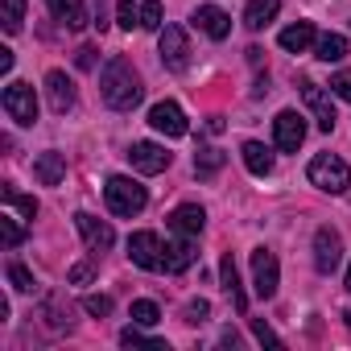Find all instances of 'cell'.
<instances>
[{
    "instance_id": "obj_41",
    "label": "cell",
    "mask_w": 351,
    "mask_h": 351,
    "mask_svg": "<svg viewBox=\"0 0 351 351\" xmlns=\"http://www.w3.org/2000/svg\"><path fill=\"white\" fill-rule=\"evenodd\" d=\"M347 289H351V269H347Z\"/></svg>"
},
{
    "instance_id": "obj_5",
    "label": "cell",
    "mask_w": 351,
    "mask_h": 351,
    "mask_svg": "<svg viewBox=\"0 0 351 351\" xmlns=\"http://www.w3.org/2000/svg\"><path fill=\"white\" fill-rule=\"evenodd\" d=\"M128 256H132V265L145 269V273H161V269H165V248H161V240H157L153 232H132V236H128Z\"/></svg>"
},
{
    "instance_id": "obj_16",
    "label": "cell",
    "mask_w": 351,
    "mask_h": 351,
    "mask_svg": "<svg viewBox=\"0 0 351 351\" xmlns=\"http://www.w3.org/2000/svg\"><path fill=\"white\" fill-rule=\"evenodd\" d=\"M34 178L42 182V186H58L62 178H66V153H42L38 161H34Z\"/></svg>"
},
{
    "instance_id": "obj_10",
    "label": "cell",
    "mask_w": 351,
    "mask_h": 351,
    "mask_svg": "<svg viewBox=\"0 0 351 351\" xmlns=\"http://www.w3.org/2000/svg\"><path fill=\"white\" fill-rule=\"evenodd\" d=\"M149 124L157 128V132H165V136H186V112L173 104V99H161V104H153L149 108Z\"/></svg>"
},
{
    "instance_id": "obj_21",
    "label": "cell",
    "mask_w": 351,
    "mask_h": 351,
    "mask_svg": "<svg viewBox=\"0 0 351 351\" xmlns=\"http://www.w3.org/2000/svg\"><path fill=\"white\" fill-rule=\"evenodd\" d=\"M277 13H281V0H248V9H244V25H248V29H265Z\"/></svg>"
},
{
    "instance_id": "obj_12",
    "label": "cell",
    "mask_w": 351,
    "mask_h": 351,
    "mask_svg": "<svg viewBox=\"0 0 351 351\" xmlns=\"http://www.w3.org/2000/svg\"><path fill=\"white\" fill-rule=\"evenodd\" d=\"M75 228H79V236L87 240V248L99 256V252H108L112 244H116V232L104 223V219H95V215H87V211H79L75 215Z\"/></svg>"
},
{
    "instance_id": "obj_19",
    "label": "cell",
    "mask_w": 351,
    "mask_h": 351,
    "mask_svg": "<svg viewBox=\"0 0 351 351\" xmlns=\"http://www.w3.org/2000/svg\"><path fill=\"white\" fill-rule=\"evenodd\" d=\"M219 277H223V289L232 293L236 310H240V314H248V298H244V289H240V269H236L232 252H223V261H219Z\"/></svg>"
},
{
    "instance_id": "obj_38",
    "label": "cell",
    "mask_w": 351,
    "mask_h": 351,
    "mask_svg": "<svg viewBox=\"0 0 351 351\" xmlns=\"http://www.w3.org/2000/svg\"><path fill=\"white\" fill-rule=\"evenodd\" d=\"M75 62H79L83 71H91V66H95V50H91V46H83V50L75 54Z\"/></svg>"
},
{
    "instance_id": "obj_9",
    "label": "cell",
    "mask_w": 351,
    "mask_h": 351,
    "mask_svg": "<svg viewBox=\"0 0 351 351\" xmlns=\"http://www.w3.org/2000/svg\"><path fill=\"white\" fill-rule=\"evenodd\" d=\"M343 261V240L335 228H318L314 232V269L318 273H335Z\"/></svg>"
},
{
    "instance_id": "obj_30",
    "label": "cell",
    "mask_w": 351,
    "mask_h": 351,
    "mask_svg": "<svg viewBox=\"0 0 351 351\" xmlns=\"http://www.w3.org/2000/svg\"><path fill=\"white\" fill-rule=\"evenodd\" d=\"M116 21H120V29H141V5L116 0Z\"/></svg>"
},
{
    "instance_id": "obj_13",
    "label": "cell",
    "mask_w": 351,
    "mask_h": 351,
    "mask_svg": "<svg viewBox=\"0 0 351 351\" xmlns=\"http://www.w3.org/2000/svg\"><path fill=\"white\" fill-rule=\"evenodd\" d=\"M128 161H132L136 173H161V169L169 165V153H165L161 145H153V141H136V145L128 149Z\"/></svg>"
},
{
    "instance_id": "obj_3",
    "label": "cell",
    "mask_w": 351,
    "mask_h": 351,
    "mask_svg": "<svg viewBox=\"0 0 351 351\" xmlns=\"http://www.w3.org/2000/svg\"><path fill=\"white\" fill-rule=\"evenodd\" d=\"M306 178H310V186H318V191H326V195H343V191L351 186V169H347L343 157L318 153V157L306 165Z\"/></svg>"
},
{
    "instance_id": "obj_15",
    "label": "cell",
    "mask_w": 351,
    "mask_h": 351,
    "mask_svg": "<svg viewBox=\"0 0 351 351\" xmlns=\"http://www.w3.org/2000/svg\"><path fill=\"white\" fill-rule=\"evenodd\" d=\"M46 95H50V108L58 116H66L75 108V83L66 79V71H50L46 75Z\"/></svg>"
},
{
    "instance_id": "obj_7",
    "label": "cell",
    "mask_w": 351,
    "mask_h": 351,
    "mask_svg": "<svg viewBox=\"0 0 351 351\" xmlns=\"http://www.w3.org/2000/svg\"><path fill=\"white\" fill-rule=\"evenodd\" d=\"M277 285H281V269H277V256L269 252V248H252V289H256V298H273L277 293Z\"/></svg>"
},
{
    "instance_id": "obj_28",
    "label": "cell",
    "mask_w": 351,
    "mask_h": 351,
    "mask_svg": "<svg viewBox=\"0 0 351 351\" xmlns=\"http://www.w3.org/2000/svg\"><path fill=\"white\" fill-rule=\"evenodd\" d=\"M120 343H124V347H153V351H165V343H161V339H149V335L141 330V322L124 326V330H120Z\"/></svg>"
},
{
    "instance_id": "obj_25",
    "label": "cell",
    "mask_w": 351,
    "mask_h": 351,
    "mask_svg": "<svg viewBox=\"0 0 351 351\" xmlns=\"http://www.w3.org/2000/svg\"><path fill=\"white\" fill-rule=\"evenodd\" d=\"M318 58L322 62H343L347 58V38L343 34H322L318 38Z\"/></svg>"
},
{
    "instance_id": "obj_22",
    "label": "cell",
    "mask_w": 351,
    "mask_h": 351,
    "mask_svg": "<svg viewBox=\"0 0 351 351\" xmlns=\"http://www.w3.org/2000/svg\"><path fill=\"white\" fill-rule=\"evenodd\" d=\"M50 5V13L66 25V29H83L87 25V9L79 5V0H46Z\"/></svg>"
},
{
    "instance_id": "obj_8",
    "label": "cell",
    "mask_w": 351,
    "mask_h": 351,
    "mask_svg": "<svg viewBox=\"0 0 351 351\" xmlns=\"http://www.w3.org/2000/svg\"><path fill=\"white\" fill-rule=\"evenodd\" d=\"M273 141H277L281 153H298L302 141H306V120H302L298 112H277V120H273Z\"/></svg>"
},
{
    "instance_id": "obj_29",
    "label": "cell",
    "mask_w": 351,
    "mask_h": 351,
    "mask_svg": "<svg viewBox=\"0 0 351 351\" xmlns=\"http://www.w3.org/2000/svg\"><path fill=\"white\" fill-rule=\"evenodd\" d=\"M132 322H141V326H157V322H161V310H157V302H149V298L132 302Z\"/></svg>"
},
{
    "instance_id": "obj_26",
    "label": "cell",
    "mask_w": 351,
    "mask_h": 351,
    "mask_svg": "<svg viewBox=\"0 0 351 351\" xmlns=\"http://www.w3.org/2000/svg\"><path fill=\"white\" fill-rule=\"evenodd\" d=\"M0 199H5V203H9L13 211H21L25 219H34V215H38V199H29V195H21V191H17L13 182H5V191H0Z\"/></svg>"
},
{
    "instance_id": "obj_40",
    "label": "cell",
    "mask_w": 351,
    "mask_h": 351,
    "mask_svg": "<svg viewBox=\"0 0 351 351\" xmlns=\"http://www.w3.org/2000/svg\"><path fill=\"white\" fill-rule=\"evenodd\" d=\"M13 71V50L5 46V50H0V75H9Z\"/></svg>"
},
{
    "instance_id": "obj_39",
    "label": "cell",
    "mask_w": 351,
    "mask_h": 351,
    "mask_svg": "<svg viewBox=\"0 0 351 351\" xmlns=\"http://www.w3.org/2000/svg\"><path fill=\"white\" fill-rule=\"evenodd\" d=\"M91 273H95L91 265H75V269H71V281H75V285H83V281H91Z\"/></svg>"
},
{
    "instance_id": "obj_24",
    "label": "cell",
    "mask_w": 351,
    "mask_h": 351,
    "mask_svg": "<svg viewBox=\"0 0 351 351\" xmlns=\"http://www.w3.org/2000/svg\"><path fill=\"white\" fill-rule=\"evenodd\" d=\"M0 25L5 34H17L25 25V0H0Z\"/></svg>"
},
{
    "instance_id": "obj_33",
    "label": "cell",
    "mask_w": 351,
    "mask_h": 351,
    "mask_svg": "<svg viewBox=\"0 0 351 351\" xmlns=\"http://www.w3.org/2000/svg\"><path fill=\"white\" fill-rule=\"evenodd\" d=\"M207 314H211V302H207V298H191V302H186V322H191V326H203Z\"/></svg>"
},
{
    "instance_id": "obj_36",
    "label": "cell",
    "mask_w": 351,
    "mask_h": 351,
    "mask_svg": "<svg viewBox=\"0 0 351 351\" xmlns=\"http://www.w3.org/2000/svg\"><path fill=\"white\" fill-rule=\"evenodd\" d=\"M83 310H87V314H95V318H104V314H112V298H104V293H91V298L83 302Z\"/></svg>"
},
{
    "instance_id": "obj_18",
    "label": "cell",
    "mask_w": 351,
    "mask_h": 351,
    "mask_svg": "<svg viewBox=\"0 0 351 351\" xmlns=\"http://www.w3.org/2000/svg\"><path fill=\"white\" fill-rule=\"evenodd\" d=\"M195 265V240L178 236L173 244H165V273H186Z\"/></svg>"
},
{
    "instance_id": "obj_32",
    "label": "cell",
    "mask_w": 351,
    "mask_h": 351,
    "mask_svg": "<svg viewBox=\"0 0 351 351\" xmlns=\"http://www.w3.org/2000/svg\"><path fill=\"white\" fill-rule=\"evenodd\" d=\"M9 281H13V289H21V293H29V289H34V273H29L21 261H13V265H9Z\"/></svg>"
},
{
    "instance_id": "obj_37",
    "label": "cell",
    "mask_w": 351,
    "mask_h": 351,
    "mask_svg": "<svg viewBox=\"0 0 351 351\" xmlns=\"http://www.w3.org/2000/svg\"><path fill=\"white\" fill-rule=\"evenodd\" d=\"M330 91H335L339 99H347V104H351V75H347V71H339V75L330 79Z\"/></svg>"
},
{
    "instance_id": "obj_1",
    "label": "cell",
    "mask_w": 351,
    "mask_h": 351,
    "mask_svg": "<svg viewBox=\"0 0 351 351\" xmlns=\"http://www.w3.org/2000/svg\"><path fill=\"white\" fill-rule=\"evenodd\" d=\"M99 91H104V104L116 108V112H132V108L141 104V95H145L141 75L132 71L128 58H112V62L104 66V75H99Z\"/></svg>"
},
{
    "instance_id": "obj_2",
    "label": "cell",
    "mask_w": 351,
    "mask_h": 351,
    "mask_svg": "<svg viewBox=\"0 0 351 351\" xmlns=\"http://www.w3.org/2000/svg\"><path fill=\"white\" fill-rule=\"evenodd\" d=\"M104 199H108V211L112 215H141L145 211V203H149V191L141 186V182H132V178H124V173H116V178H108L104 182Z\"/></svg>"
},
{
    "instance_id": "obj_34",
    "label": "cell",
    "mask_w": 351,
    "mask_h": 351,
    "mask_svg": "<svg viewBox=\"0 0 351 351\" xmlns=\"http://www.w3.org/2000/svg\"><path fill=\"white\" fill-rule=\"evenodd\" d=\"M141 29H161V0H145L141 5Z\"/></svg>"
},
{
    "instance_id": "obj_27",
    "label": "cell",
    "mask_w": 351,
    "mask_h": 351,
    "mask_svg": "<svg viewBox=\"0 0 351 351\" xmlns=\"http://www.w3.org/2000/svg\"><path fill=\"white\" fill-rule=\"evenodd\" d=\"M223 169V153L219 149H199L195 153V173L199 178H211V173H219Z\"/></svg>"
},
{
    "instance_id": "obj_14",
    "label": "cell",
    "mask_w": 351,
    "mask_h": 351,
    "mask_svg": "<svg viewBox=\"0 0 351 351\" xmlns=\"http://www.w3.org/2000/svg\"><path fill=\"white\" fill-rule=\"evenodd\" d=\"M195 25H199L211 42H223V38L232 34V17H228L223 9H215V5H199V9H195Z\"/></svg>"
},
{
    "instance_id": "obj_23",
    "label": "cell",
    "mask_w": 351,
    "mask_h": 351,
    "mask_svg": "<svg viewBox=\"0 0 351 351\" xmlns=\"http://www.w3.org/2000/svg\"><path fill=\"white\" fill-rule=\"evenodd\" d=\"M310 42H314V25L310 21H298V25L281 29V50H289V54H306Z\"/></svg>"
},
{
    "instance_id": "obj_17",
    "label": "cell",
    "mask_w": 351,
    "mask_h": 351,
    "mask_svg": "<svg viewBox=\"0 0 351 351\" xmlns=\"http://www.w3.org/2000/svg\"><path fill=\"white\" fill-rule=\"evenodd\" d=\"M203 223H207V215H203V207H195V203L173 207V215H169V228L178 232V236H191V240L203 232Z\"/></svg>"
},
{
    "instance_id": "obj_11",
    "label": "cell",
    "mask_w": 351,
    "mask_h": 351,
    "mask_svg": "<svg viewBox=\"0 0 351 351\" xmlns=\"http://www.w3.org/2000/svg\"><path fill=\"white\" fill-rule=\"evenodd\" d=\"M298 91H302L306 108L314 112L318 128H322V132H330V128H335V120H339V116H335V108H330V95H326V91H322L314 79H302V83H298Z\"/></svg>"
},
{
    "instance_id": "obj_20",
    "label": "cell",
    "mask_w": 351,
    "mask_h": 351,
    "mask_svg": "<svg viewBox=\"0 0 351 351\" xmlns=\"http://www.w3.org/2000/svg\"><path fill=\"white\" fill-rule=\"evenodd\" d=\"M244 165H248V173H256V178H269L273 173V153L261 145V141H244Z\"/></svg>"
},
{
    "instance_id": "obj_31",
    "label": "cell",
    "mask_w": 351,
    "mask_h": 351,
    "mask_svg": "<svg viewBox=\"0 0 351 351\" xmlns=\"http://www.w3.org/2000/svg\"><path fill=\"white\" fill-rule=\"evenodd\" d=\"M0 240H5V248H17L25 240V228H17L13 215H0Z\"/></svg>"
},
{
    "instance_id": "obj_4",
    "label": "cell",
    "mask_w": 351,
    "mask_h": 351,
    "mask_svg": "<svg viewBox=\"0 0 351 351\" xmlns=\"http://www.w3.org/2000/svg\"><path fill=\"white\" fill-rule=\"evenodd\" d=\"M157 54H161L165 71L182 75V71L191 66V42H186V29H182V25H165V29H161V46H157Z\"/></svg>"
},
{
    "instance_id": "obj_35",
    "label": "cell",
    "mask_w": 351,
    "mask_h": 351,
    "mask_svg": "<svg viewBox=\"0 0 351 351\" xmlns=\"http://www.w3.org/2000/svg\"><path fill=\"white\" fill-rule=\"evenodd\" d=\"M252 335H256V343H269V347H281V339H277V330L265 322V318H252Z\"/></svg>"
},
{
    "instance_id": "obj_6",
    "label": "cell",
    "mask_w": 351,
    "mask_h": 351,
    "mask_svg": "<svg viewBox=\"0 0 351 351\" xmlns=\"http://www.w3.org/2000/svg\"><path fill=\"white\" fill-rule=\"evenodd\" d=\"M0 104H5L9 120H17V124H25V128L38 120V95H34L29 83H9L5 95H0Z\"/></svg>"
}]
</instances>
